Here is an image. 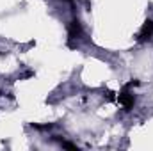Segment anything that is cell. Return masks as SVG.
I'll use <instances>...</instances> for the list:
<instances>
[{"instance_id":"obj_1","label":"cell","mask_w":153,"mask_h":151,"mask_svg":"<svg viewBox=\"0 0 153 151\" xmlns=\"http://www.w3.org/2000/svg\"><path fill=\"white\" fill-rule=\"evenodd\" d=\"M117 100H119V103H121V107H123L125 110H130V109L134 107V103H135V98H134V94H130L126 87H123V91L119 93Z\"/></svg>"},{"instance_id":"obj_2","label":"cell","mask_w":153,"mask_h":151,"mask_svg":"<svg viewBox=\"0 0 153 151\" xmlns=\"http://www.w3.org/2000/svg\"><path fill=\"white\" fill-rule=\"evenodd\" d=\"M152 36H153V21L148 20V21L143 25L141 32H139V41H146V39H150Z\"/></svg>"},{"instance_id":"obj_3","label":"cell","mask_w":153,"mask_h":151,"mask_svg":"<svg viewBox=\"0 0 153 151\" xmlns=\"http://www.w3.org/2000/svg\"><path fill=\"white\" fill-rule=\"evenodd\" d=\"M68 32H70V38H80L82 36V27H80V23L76 21V20H73L71 23H70V27H68Z\"/></svg>"},{"instance_id":"obj_4","label":"cell","mask_w":153,"mask_h":151,"mask_svg":"<svg viewBox=\"0 0 153 151\" xmlns=\"http://www.w3.org/2000/svg\"><path fill=\"white\" fill-rule=\"evenodd\" d=\"M62 146H64V148H70V150H75V148H76V146L70 144V142H62Z\"/></svg>"},{"instance_id":"obj_5","label":"cell","mask_w":153,"mask_h":151,"mask_svg":"<svg viewBox=\"0 0 153 151\" xmlns=\"http://www.w3.org/2000/svg\"><path fill=\"white\" fill-rule=\"evenodd\" d=\"M68 2H71V0H68Z\"/></svg>"}]
</instances>
